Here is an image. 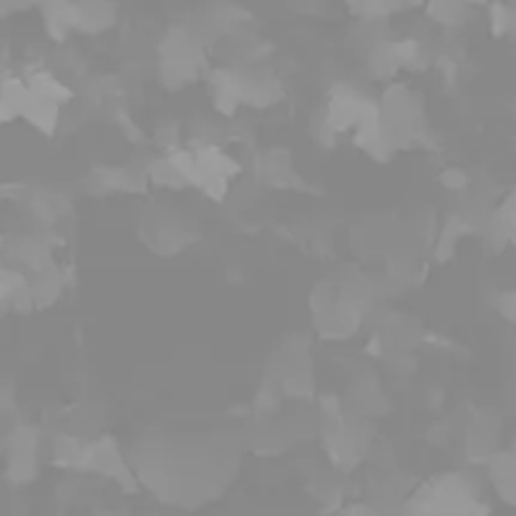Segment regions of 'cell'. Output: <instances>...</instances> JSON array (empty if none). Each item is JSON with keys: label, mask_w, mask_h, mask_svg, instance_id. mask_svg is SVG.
I'll return each mask as SVG.
<instances>
[{"label": "cell", "mask_w": 516, "mask_h": 516, "mask_svg": "<svg viewBox=\"0 0 516 516\" xmlns=\"http://www.w3.org/2000/svg\"><path fill=\"white\" fill-rule=\"evenodd\" d=\"M494 479H496V489L501 491V496L516 506V459L514 456H501V459H496Z\"/></svg>", "instance_id": "cell-1"}, {"label": "cell", "mask_w": 516, "mask_h": 516, "mask_svg": "<svg viewBox=\"0 0 516 516\" xmlns=\"http://www.w3.org/2000/svg\"><path fill=\"white\" fill-rule=\"evenodd\" d=\"M501 225L506 227L511 240H516V197L511 199V202L504 207V212H501Z\"/></svg>", "instance_id": "cell-2"}, {"label": "cell", "mask_w": 516, "mask_h": 516, "mask_svg": "<svg viewBox=\"0 0 516 516\" xmlns=\"http://www.w3.org/2000/svg\"><path fill=\"white\" fill-rule=\"evenodd\" d=\"M504 315H506V318L516 320V295H509V298H506V303H504Z\"/></svg>", "instance_id": "cell-3"}]
</instances>
